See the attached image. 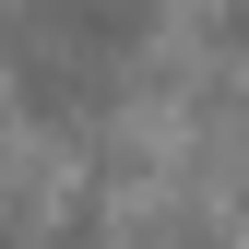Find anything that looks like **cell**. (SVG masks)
Returning <instances> with one entry per match:
<instances>
[{"mask_svg": "<svg viewBox=\"0 0 249 249\" xmlns=\"http://www.w3.org/2000/svg\"><path fill=\"white\" fill-rule=\"evenodd\" d=\"M154 59V0H12L0 12V83L36 119H107Z\"/></svg>", "mask_w": 249, "mask_h": 249, "instance_id": "1", "label": "cell"}]
</instances>
